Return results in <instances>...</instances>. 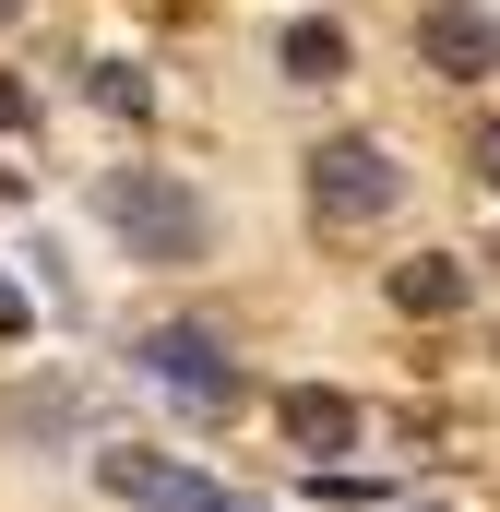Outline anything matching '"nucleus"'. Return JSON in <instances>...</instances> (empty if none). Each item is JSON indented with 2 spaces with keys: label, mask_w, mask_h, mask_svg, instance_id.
Returning a JSON list of instances; mask_svg holds the SVG:
<instances>
[{
  "label": "nucleus",
  "mask_w": 500,
  "mask_h": 512,
  "mask_svg": "<svg viewBox=\"0 0 500 512\" xmlns=\"http://www.w3.org/2000/svg\"><path fill=\"white\" fill-rule=\"evenodd\" d=\"M12 120H24V84H0V131H12Z\"/></svg>",
  "instance_id": "obj_13"
},
{
  "label": "nucleus",
  "mask_w": 500,
  "mask_h": 512,
  "mask_svg": "<svg viewBox=\"0 0 500 512\" xmlns=\"http://www.w3.org/2000/svg\"><path fill=\"white\" fill-rule=\"evenodd\" d=\"M84 465H96V489H108V501H131V512H179V501H191V465H179V453H143V441H96Z\"/></svg>",
  "instance_id": "obj_6"
},
{
  "label": "nucleus",
  "mask_w": 500,
  "mask_h": 512,
  "mask_svg": "<svg viewBox=\"0 0 500 512\" xmlns=\"http://www.w3.org/2000/svg\"><path fill=\"white\" fill-rule=\"evenodd\" d=\"M12 12H24V0H0V24H12Z\"/></svg>",
  "instance_id": "obj_14"
},
{
  "label": "nucleus",
  "mask_w": 500,
  "mask_h": 512,
  "mask_svg": "<svg viewBox=\"0 0 500 512\" xmlns=\"http://www.w3.org/2000/svg\"><path fill=\"white\" fill-rule=\"evenodd\" d=\"M477 179L500 191V120H477Z\"/></svg>",
  "instance_id": "obj_11"
},
{
  "label": "nucleus",
  "mask_w": 500,
  "mask_h": 512,
  "mask_svg": "<svg viewBox=\"0 0 500 512\" xmlns=\"http://www.w3.org/2000/svg\"><path fill=\"white\" fill-rule=\"evenodd\" d=\"M131 370H143L155 393H191V405H227V393H239L227 334H215V322H155V334L131 346Z\"/></svg>",
  "instance_id": "obj_3"
},
{
  "label": "nucleus",
  "mask_w": 500,
  "mask_h": 512,
  "mask_svg": "<svg viewBox=\"0 0 500 512\" xmlns=\"http://www.w3.org/2000/svg\"><path fill=\"white\" fill-rule=\"evenodd\" d=\"M381 298H393L405 322H453V310L477 298V262H465V251H417V262L381 274Z\"/></svg>",
  "instance_id": "obj_7"
},
{
  "label": "nucleus",
  "mask_w": 500,
  "mask_h": 512,
  "mask_svg": "<svg viewBox=\"0 0 500 512\" xmlns=\"http://www.w3.org/2000/svg\"><path fill=\"white\" fill-rule=\"evenodd\" d=\"M84 84H96V96H108V108H120V120H155V84H143V72H131V60H96V72H84Z\"/></svg>",
  "instance_id": "obj_9"
},
{
  "label": "nucleus",
  "mask_w": 500,
  "mask_h": 512,
  "mask_svg": "<svg viewBox=\"0 0 500 512\" xmlns=\"http://www.w3.org/2000/svg\"><path fill=\"white\" fill-rule=\"evenodd\" d=\"M346 60H358V36H346L334 12H298V24L274 36V72H286V84H334Z\"/></svg>",
  "instance_id": "obj_8"
},
{
  "label": "nucleus",
  "mask_w": 500,
  "mask_h": 512,
  "mask_svg": "<svg viewBox=\"0 0 500 512\" xmlns=\"http://www.w3.org/2000/svg\"><path fill=\"white\" fill-rule=\"evenodd\" d=\"M24 322H36V310H24V286L0 274V334H24Z\"/></svg>",
  "instance_id": "obj_12"
},
{
  "label": "nucleus",
  "mask_w": 500,
  "mask_h": 512,
  "mask_svg": "<svg viewBox=\"0 0 500 512\" xmlns=\"http://www.w3.org/2000/svg\"><path fill=\"white\" fill-rule=\"evenodd\" d=\"M393 203H405V155H393L381 131L310 143V215H322V227H381Z\"/></svg>",
  "instance_id": "obj_2"
},
{
  "label": "nucleus",
  "mask_w": 500,
  "mask_h": 512,
  "mask_svg": "<svg viewBox=\"0 0 500 512\" xmlns=\"http://www.w3.org/2000/svg\"><path fill=\"white\" fill-rule=\"evenodd\" d=\"M417 60H429L441 84H477V72H500V24L477 0H429V12H417Z\"/></svg>",
  "instance_id": "obj_4"
},
{
  "label": "nucleus",
  "mask_w": 500,
  "mask_h": 512,
  "mask_svg": "<svg viewBox=\"0 0 500 512\" xmlns=\"http://www.w3.org/2000/svg\"><path fill=\"white\" fill-rule=\"evenodd\" d=\"M274 429H286V453H310V465H334V453H358V393H334V382H286L274 393Z\"/></svg>",
  "instance_id": "obj_5"
},
{
  "label": "nucleus",
  "mask_w": 500,
  "mask_h": 512,
  "mask_svg": "<svg viewBox=\"0 0 500 512\" xmlns=\"http://www.w3.org/2000/svg\"><path fill=\"white\" fill-rule=\"evenodd\" d=\"M179 512H274V501H250V489H227V477H191V501Z\"/></svg>",
  "instance_id": "obj_10"
},
{
  "label": "nucleus",
  "mask_w": 500,
  "mask_h": 512,
  "mask_svg": "<svg viewBox=\"0 0 500 512\" xmlns=\"http://www.w3.org/2000/svg\"><path fill=\"white\" fill-rule=\"evenodd\" d=\"M96 215H108V239L131 262H203L215 251V203L191 179H167V167H108L96 179Z\"/></svg>",
  "instance_id": "obj_1"
}]
</instances>
